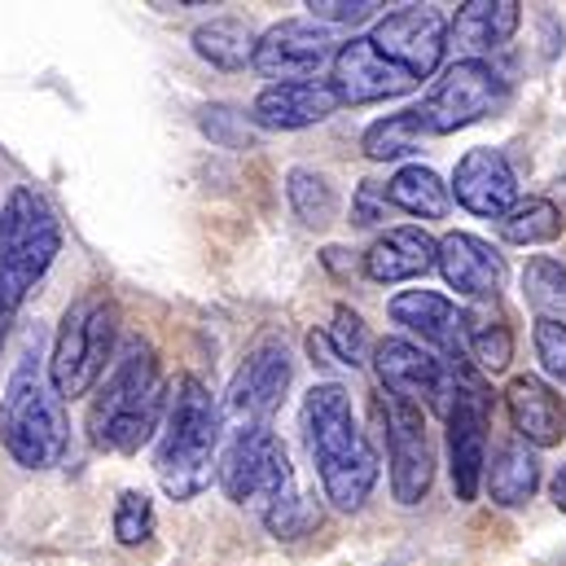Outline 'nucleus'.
Segmentation results:
<instances>
[{
    "instance_id": "1",
    "label": "nucleus",
    "mask_w": 566,
    "mask_h": 566,
    "mask_svg": "<svg viewBox=\"0 0 566 566\" xmlns=\"http://www.w3.org/2000/svg\"><path fill=\"white\" fill-rule=\"evenodd\" d=\"M298 426L325 501L338 514H356L378 488V452L356 422L352 391L343 382H316L303 396Z\"/></svg>"
},
{
    "instance_id": "2",
    "label": "nucleus",
    "mask_w": 566,
    "mask_h": 566,
    "mask_svg": "<svg viewBox=\"0 0 566 566\" xmlns=\"http://www.w3.org/2000/svg\"><path fill=\"white\" fill-rule=\"evenodd\" d=\"M167 374L158 352L145 338H128L124 352L115 356L111 374L97 382V396L88 405V439L102 452L133 457L163 430L167 418Z\"/></svg>"
},
{
    "instance_id": "3",
    "label": "nucleus",
    "mask_w": 566,
    "mask_h": 566,
    "mask_svg": "<svg viewBox=\"0 0 566 566\" xmlns=\"http://www.w3.org/2000/svg\"><path fill=\"white\" fill-rule=\"evenodd\" d=\"M220 430L224 422L211 391L193 374L176 378L154 448V474L167 501H198L211 488L220 461Z\"/></svg>"
},
{
    "instance_id": "4",
    "label": "nucleus",
    "mask_w": 566,
    "mask_h": 566,
    "mask_svg": "<svg viewBox=\"0 0 566 566\" xmlns=\"http://www.w3.org/2000/svg\"><path fill=\"white\" fill-rule=\"evenodd\" d=\"M115 356H119V303L106 290H84L80 298L66 303L53 329V347L44 360L49 387L57 391L62 405L84 400L111 374Z\"/></svg>"
},
{
    "instance_id": "5",
    "label": "nucleus",
    "mask_w": 566,
    "mask_h": 566,
    "mask_svg": "<svg viewBox=\"0 0 566 566\" xmlns=\"http://www.w3.org/2000/svg\"><path fill=\"white\" fill-rule=\"evenodd\" d=\"M0 443L22 470H49L66 457L71 418L57 391L49 387V374L35 347H27L18 369L9 374V387L0 400Z\"/></svg>"
},
{
    "instance_id": "6",
    "label": "nucleus",
    "mask_w": 566,
    "mask_h": 566,
    "mask_svg": "<svg viewBox=\"0 0 566 566\" xmlns=\"http://www.w3.org/2000/svg\"><path fill=\"white\" fill-rule=\"evenodd\" d=\"M62 255V220L35 185H13L0 207V307L18 312Z\"/></svg>"
},
{
    "instance_id": "7",
    "label": "nucleus",
    "mask_w": 566,
    "mask_h": 566,
    "mask_svg": "<svg viewBox=\"0 0 566 566\" xmlns=\"http://www.w3.org/2000/svg\"><path fill=\"white\" fill-rule=\"evenodd\" d=\"M443 426H448V474L452 496L461 505L479 501L483 470H488V426H492V391L474 365H452L448 400H443Z\"/></svg>"
},
{
    "instance_id": "8",
    "label": "nucleus",
    "mask_w": 566,
    "mask_h": 566,
    "mask_svg": "<svg viewBox=\"0 0 566 566\" xmlns=\"http://www.w3.org/2000/svg\"><path fill=\"white\" fill-rule=\"evenodd\" d=\"M505 102H510V84L492 62L457 57L452 66L439 71L430 93L418 102V119H422L426 137H452L461 128L492 119Z\"/></svg>"
},
{
    "instance_id": "9",
    "label": "nucleus",
    "mask_w": 566,
    "mask_h": 566,
    "mask_svg": "<svg viewBox=\"0 0 566 566\" xmlns=\"http://www.w3.org/2000/svg\"><path fill=\"white\" fill-rule=\"evenodd\" d=\"M290 378H294L290 347H285L282 338H260L242 356L233 378H229V391H224V405H220V422L233 426V434L264 430V426L273 422V413L282 409Z\"/></svg>"
},
{
    "instance_id": "10",
    "label": "nucleus",
    "mask_w": 566,
    "mask_h": 566,
    "mask_svg": "<svg viewBox=\"0 0 566 566\" xmlns=\"http://www.w3.org/2000/svg\"><path fill=\"white\" fill-rule=\"evenodd\" d=\"M378 418H382V439H387L391 496L400 505H422L434 488V448H430V430H426V409L382 396Z\"/></svg>"
},
{
    "instance_id": "11",
    "label": "nucleus",
    "mask_w": 566,
    "mask_h": 566,
    "mask_svg": "<svg viewBox=\"0 0 566 566\" xmlns=\"http://www.w3.org/2000/svg\"><path fill=\"white\" fill-rule=\"evenodd\" d=\"M369 40L387 62H396L413 80H430L448 53V18L430 4H400L374 18Z\"/></svg>"
},
{
    "instance_id": "12",
    "label": "nucleus",
    "mask_w": 566,
    "mask_h": 566,
    "mask_svg": "<svg viewBox=\"0 0 566 566\" xmlns=\"http://www.w3.org/2000/svg\"><path fill=\"white\" fill-rule=\"evenodd\" d=\"M369 365H374V378H378L382 396L443 413L448 382H452V365H443L439 356H430L422 343H409V338H378L374 352H369Z\"/></svg>"
},
{
    "instance_id": "13",
    "label": "nucleus",
    "mask_w": 566,
    "mask_h": 566,
    "mask_svg": "<svg viewBox=\"0 0 566 566\" xmlns=\"http://www.w3.org/2000/svg\"><path fill=\"white\" fill-rule=\"evenodd\" d=\"M343 40H334L329 27H316L312 18H282L273 22L260 40H255V57L251 66L273 80V84H290V80H312L325 62H334Z\"/></svg>"
},
{
    "instance_id": "14",
    "label": "nucleus",
    "mask_w": 566,
    "mask_h": 566,
    "mask_svg": "<svg viewBox=\"0 0 566 566\" xmlns=\"http://www.w3.org/2000/svg\"><path fill=\"white\" fill-rule=\"evenodd\" d=\"M329 84L338 93L343 106H378V102H396L405 93L418 88V80L409 71H400L396 62H387L369 35H352L338 44L334 62H329Z\"/></svg>"
},
{
    "instance_id": "15",
    "label": "nucleus",
    "mask_w": 566,
    "mask_h": 566,
    "mask_svg": "<svg viewBox=\"0 0 566 566\" xmlns=\"http://www.w3.org/2000/svg\"><path fill=\"white\" fill-rule=\"evenodd\" d=\"M387 316L422 338V347L439 352L443 365H470L465 360V307H457L439 290H400L387 303Z\"/></svg>"
},
{
    "instance_id": "16",
    "label": "nucleus",
    "mask_w": 566,
    "mask_h": 566,
    "mask_svg": "<svg viewBox=\"0 0 566 566\" xmlns=\"http://www.w3.org/2000/svg\"><path fill=\"white\" fill-rule=\"evenodd\" d=\"M448 193L457 198V207H465L479 220H501L514 202H518V176L510 167V158L492 145L465 149L452 167V185Z\"/></svg>"
},
{
    "instance_id": "17",
    "label": "nucleus",
    "mask_w": 566,
    "mask_h": 566,
    "mask_svg": "<svg viewBox=\"0 0 566 566\" xmlns=\"http://www.w3.org/2000/svg\"><path fill=\"white\" fill-rule=\"evenodd\" d=\"M434 269L443 273V282L448 290H457L461 298H470V303H492V298H501V290H505V255L488 242V238H479V233H443L439 238V260H434Z\"/></svg>"
},
{
    "instance_id": "18",
    "label": "nucleus",
    "mask_w": 566,
    "mask_h": 566,
    "mask_svg": "<svg viewBox=\"0 0 566 566\" xmlns=\"http://www.w3.org/2000/svg\"><path fill=\"white\" fill-rule=\"evenodd\" d=\"M338 106L343 102L329 80H290L260 88V97L251 102V124L260 133H298L338 115Z\"/></svg>"
},
{
    "instance_id": "19",
    "label": "nucleus",
    "mask_w": 566,
    "mask_h": 566,
    "mask_svg": "<svg viewBox=\"0 0 566 566\" xmlns=\"http://www.w3.org/2000/svg\"><path fill=\"white\" fill-rule=\"evenodd\" d=\"M439 260V242L422 224H396L374 238V247L360 255V273L374 285H405L422 282Z\"/></svg>"
},
{
    "instance_id": "20",
    "label": "nucleus",
    "mask_w": 566,
    "mask_h": 566,
    "mask_svg": "<svg viewBox=\"0 0 566 566\" xmlns=\"http://www.w3.org/2000/svg\"><path fill=\"white\" fill-rule=\"evenodd\" d=\"M505 413L527 448H558L566 439V400L536 374H518L505 387Z\"/></svg>"
},
{
    "instance_id": "21",
    "label": "nucleus",
    "mask_w": 566,
    "mask_h": 566,
    "mask_svg": "<svg viewBox=\"0 0 566 566\" xmlns=\"http://www.w3.org/2000/svg\"><path fill=\"white\" fill-rule=\"evenodd\" d=\"M518 27H523V4L518 0H470L448 22V49H457L461 57H483L488 62V53L505 49Z\"/></svg>"
},
{
    "instance_id": "22",
    "label": "nucleus",
    "mask_w": 566,
    "mask_h": 566,
    "mask_svg": "<svg viewBox=\"0 0 566 566\" xmlns=\"http://www.w3.org/2000/svg\"><path fill=\"white\" fill-rule=\"evenodd\" d=\"M541 479H545V474H541V457H536V448H527L518 434L505 439V443L492 452L488 470H483V488H488L492 505H501V510L527 505V501L541 492Z\"/></svg>"
},
{
    "instance_id": "23",
    "label": "nucleus",
    "mask_w": 566,
    "mask_h": 566,
    "mask_svg": "<svg viewBox=\"0 0 566 566\" xmlns=\"http://www.w3.org/2000/svg\"><path fill=\"white\" fill-rule=\"evenodd\" d=\"M465 360L483 378H496V374L510 369V360H514V325H510L501 298L465 307Z\"/></svg>"
},
{
    "instance_id": "24",
    "label": "nucleus",
    "mask_w": 566,
    "mask_h": 566,
    "mask_svg": "<svg viewBox=\"0 0 566 566\" xmlns=\"http://www.w3.org/2000/svg\"><path fill=\"white\" fill-rule=\"evenodd\" d=\"M193 53L207 62V66H216V71H247L251 66V57H255V31L242 22V18H229V13H220V18H211V22H202V27H193Z\"/></svg>"
},
{
    "instance_id": "25",
    "label": "nucleus",
    "mask_w": 566,
    "mask_h": 566,
    "mask_svg": "<svg viewBox=\"0 0 566 566\" xmlns=\"http://www.w3.org/2000/svg\"><path fill=\"white\" fill-rule=\"evenodd\" d=\"M387 198H391L396 211L418 216V220H443V216L452 211L448 185H443L439 171L426 167V163H405V167L387 180Z\"/></svg>"
},
{
    "instance_id": "26",
    "label": "nucleus",
    "mask_w": 566,
    "mask_h": 566,
    "mask_svg": "<svg viewBox=\"0 0 566 566\" xmlns=\"http://www.w3.org/2000/svg\"><path fill=\"white\" fill-rule=\"evenodd\" d=\"M285 202L298 216V224H307V229H329L343 211L334 180L316 167H290L285 171Z\"/></svg>"
},
{
    "instance_id": "27",
    "label": "nucleus",
    "mask_w": 566,
    "mask_h": 566,
    "mask_svg": "<svg viewBox=\"0 0 566 566\" xmlns=\"http://www.w3.org/2000/svg\"><path fill=\"white\" fill-rule=\"evenodd\" d=\"M426 133L422 119H418V106H405L396 115H382L374 119L365 133H360V149L369 163H400V158H413L422 149Z\"/></svg>"
},
{
    "instance_id": "28",
    "label": "nucleus",
    "mask_w": 566,
    "mask_h": 566,
    "mask_svg": "<svg viewBox=\"0 0 566 566\" xmlns=\"http://www.w3.org/2000/svg\"><path fill=\"white\" fill-rule=\"evenodd\" d=\"M496 233L510 247H545L554 238H563V211L549 198H518L501 220Z\"/></svg>"
},
{
    "instance_id": "29",
    "label": "nucleus",
    "mask_w": 566,
    "mask_h": 566,
    "mask_svg": "<svg viewBox=\"0 0 566 566\" xmlns=\"http://www.w3.org/2000/svg\"><path fill=\"white\" fill-rule=\"evenodd\" d=\"M523 298L545 316L566 321V264L554 255H532L523 264Z\"/></svg>"
},
{
    "instance_id": "30",
    "label": "nucleus",
    "mask_w": 566,
    "mask_h": 566,
    "mask_svg": "<svg viewBox=\"0 0 566 566\" xmlns=\"http://www.w3.org/2000/svg\"><path fill=\"white\" fill-rule=\"evenodd\" d=\"M198 128H202L207 142L220 145V149H251V145L260 142V128L251 124V115L238 111V106H229V102L202 106L198 111Z\"/></svg>"
},
{
    "instance_id": "31",
    "label": "nucleus",
    "mask_w": 566,
    "mask_h": 566,
    "mask_svg": "<svg viewBox=\"0 0 566 566\" xmlns=\"http://www.w3.org/2000/svg\"><path fill=\"white\" fill-rule=\"evenodd\" d=\"M325 343H329V352H334V360H338V365H347V369L369 365L374 343H369V329H365V321H360V312H356V307H347V303H338V307H334L329 329H325Z\"/></svg>"
},
{
    "instance_id": "32",
    "label": "nucleus",
    "mask_w": 566,
    "mask_h": 566,
    "mask_svg": "<svg viewBox=\"0 0 566 566\" xmlns=\"http://www.w3.org/2000/svg\"><path fill=\"white\" fill-rule=\"evenodd\" d=\"M154 527H158V514H154L149 492H142V488L119 492V501H115V518H111L115 541L133 549V545H145V541L154 536Z\"/></svg>"
},
{
    "instance_id": "33",
    "label": "nucleus",
    "mask_w": 566,
    "mask_h": 566,
    "mask_svg": "<svg viewBox=\"0 0 566 566\" xmlns=\"http://www.w3.org/2000/svg\"><path fill=\"white\" fill-rule=\"evenodd\" d=\"M532 347H536V360H541L545 378H554L558 387H566V321H545V316H536Z\"/></svg>"
},
{
    "instance_id": "34",
    "label": "nucleus",
    "mask_w": 566,
    "mask_h": 566,
    "mask_svg": "<svg viewBox=\"0 0 566 566\" xmlns=\"http://www.w3.org/2000/svg\"><path fill=\"white\" fill-rule=\"evenodd\" d=\"M303 9L316 27H356V22L374 18L382 4L378 0H307Z\"/></svg>"
},
{
    "instance_id": "35",
    "label": "nucleus",
    "mask_w": 566,
    "mask_h": 566,
    "mask_svg": "<svg viewBox=\"0 0 566 566\" xmlns=\"http://www.w3.org/2000/svg\"><path fill=\"white\" fill-rule=\"evenodd\" d=\"M391 211H396V207H391L382 180H360V185H356V193H352V224L374 229V224H387Z\"/></svg>"
},
{
    "instance_id": "36",
    "label": "nucleus",
    "mask_w": 566,
    "mask_h": 566,
    "mask_svg": "<svg viewBox=\"0 0 566 566\" xmlns=\"http://www.w3.org/2000/svg\"><path fill=\"white\" fill-rule=\"evenodd\" d=\"M549 501L566 514V465H558V470H554V479H549Z\"/></svg>"
},
{
    "instance_id": "37",
    "label": "nucleus",
    "mask_w": 566,
    "mask_h": 566,
    "mask_svg": "<svg viewBox=\"0 0 566 566\" xmlns=\"http://www.w3.org/2000/svg\"><path fill=\"white\" fill-rule=\"evenodd\" d=\"M9 321H13V312L0 307V352H4V343H9Z\"/></svg>"
}]
</instances>
